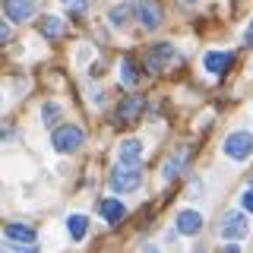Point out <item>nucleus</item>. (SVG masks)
Returning <instances> with one entry per match:
<instances>
[{
	"instance_id": "1",
	"label": "nucleus",
	"mask_w": 253,
	"mask_h": 253,
	"mask_svg": "<svg viewBox=\"0 0 253 253\" xmlns=\"http://www.w3.org/2000/svg\"><path fill=\"white\" fill-rule=\"evenodd\" d=\"M85 142V133L79 130V126L73 124H63L54 130V136H51V146H54V152H60V155H70V152H76L79 146Z\"/></svg>"
},
{
	"instance_id": "2",
	"label": "nucleus",
	"mask_w": 253,
	"mask_h": 253,
	"mask_svg": "<svg viewBox=\"0 0 253 253\" xmlns=\"http://www.w3.org/2000/svg\"><path fill=\"white\" fill-rule=\"evenodd\" d=\"M142 184V168L139 165H117L111 171V190L114 193H133Z\"/></svg>"
},
{
	"instance_id": "3",
	"label": "nucleus",
	"mask_w": 253,
	"mask_h": 253,
	"mask_svg": "<svg viewBox=\"0 0 253 253\" xmlns=\"http://www.w3.org/2000/svg\"><path fill=\"white\" fill-rule=\"evenodd\" d=\"M225 155L234 158V162H244V158L253 155V133H231V136L225 139Z\"/></svg>"
},
{
	"instance_id": "4",
	"label": "nucleus",
	"mask_w": 253,
	"mask_h": 253,
	"mask_svg": "<svg viewBox=\"0 0 253 253\" xmlns=\"http://www.w3.org/2000/svg\"><path fill=\"white\" fill-rule=\"evenodd\" d=\"M174 60H177V51H174V44L158 42V44L149 47V70H152V73L165 70V67H168V63H174Z\"/></svg>"
},
{
	"instance_id": "5",
	"label": "nucleus",
	"mask_w": 253,
	"mask_h": 253,
	"mask_svg": "<svg viewBox=\"0 0 253 253\" xmlns=\"http://www.w3.org/2000/svg\"><path fill=\"white\" fill-rule=\"evenodd\" d=\"M218 234L225 237V241H241V237L247 234V218H244L241 212H228V215L221 218Z\"/></svg>"
},
{
	"instance_id": "6",
	"label": "nucleus",
	"mask_w": 253,
	"mask_h": 253,
	"mask_svg": "<svg viewBox=\"0 0 253 253\" xmlns=\"http://www.w3.org/2000/svg\"><path fill=\"white\" fill-rule=\"evenodd\" d=\"M136 16H139V22L146 29H158V26H162V19H165L162 3H158V0H139V3H136Z\"/></svg>"
},
{
	"instance_id": "7",
	"label": "nucleus",
	"mask_w": 253,
	"mask_h": 253,
	"mask_svg": "<svg viewBox=\"0 0 253 253\" xmlns=\"http://www.w3.org/2000/svg\"><path fill=\"white\" fill-rule=\"evenodd\" d=\"M142 108H146L142 95H126V98L121 101V108H117V124H133V121H139Z\"/></svg>"
},
{
	"instance_id": "8",
	"label": "nucleus",
	"mask_w": 253,
	"mask_h": 253,
	"mask_svg": "<svg viewBox=\"0 0 253 253\" xmlns=\"http://www.w3.org/2000/svg\"><path fill=\"white\" fill-rule=\"evenodd\" d=\"M35 3H38V0H3L6 19H13V22H29L32 13H35Z\"/></svg>"
},
{
	"instance_id": "9",
	"label": "nucleus",
	"mask_w": 253,
	"mask_h": 253,
	"mask_svg": "<svg viewBox=\"0 0 253 253\" xmlns=\"http://www.w3.org/2000/svg\"><path fill=\"white\" fill-rule=\"evenodd\" d=\"M203 63H206V70H209V73L221 76V73H228V67L234 63V54H228V51H209L203 57Z\"/></svg>"
},
{
	"instance_id": "10",
	"label": "nucleus",
	"mask_w": 253,
	"mask_h": 253,
	"mask_svg": "<svg viewBox=\"0 0 253 253\" xmlns=\"http://www.w3.org/2000/svg\"><path fill=\"white\" fill-rule=\"evenodd\" d=\"M3 237L6 241H16V244H35V228L22 225V221H10L3 228Z\"/></svg>"
},
{
	"instance_id": "11",
	"label": "nucleus",
	"mask_w": 253,
	"mask_h": 253,
	"mask_svg": "<svg viewBox=\"0 0 253 253\" xmlns=\"http://www.w3.org/2000/svg\"><path fill=\"white\" fill-rule=\"evenodd\" d=\"M177 231L187 234V237L200 234V231H203V215H200V212H193V209H184V212L177 215Z\"/></svg>"
},
{
	"instance_id": "12",
	"label": "nucleus",
	"mask_w": 253,
	"mask_h": 253,
	"mask_svg": "<svg viewBox=\"0 0 253 253\" xmlns=\"http://www.w3.org/2000/svg\"><path fill=\"white\" fill-rule=\"evenodd\" d=\"M98 212L105 215L108 225H117V221H124V215H126V209H124V203H121V200H101Z\"/></svg>"
},
{
	"instance_id": "13",
	"label": "nucleus",
	"mask_w": 253,
	"mask_h": 253,
	"mask_svg": "<svg viewBox=\"0 0 253 253\" xmlns=\"http://www.w3.org/2000/svg\"><path fill=\"white\" fill-rule=\"evenodd\" d=\"M117 155H121V165H139V155H142L139 139H124L121 149H117Z\"/></svg>"
},
{
	"instance_id": "14",
	"label": "nucleus",
	"mask_w": 253,
	"mask_h": 253,
	"mask_svg": "<svg viewBox=\"0 0 253 253\" xmlns=\"http://www.w3.org/2000/svg\"><path fill=\"white\" fill-rule=\"evenodd\" d=\"M38 29H42L44 38H60L63 35V19H60V16H42Z\"/></svg>"
},
{
	"instance_id": "15",
	"label": "nucleus",
	"mask_w": 253,
	"mask_h": 253,
	"mask_svg": "<svg viewBox=\"0 0 253 253\" xmlns=\"http://www.w3.org/2000/svg\"><path fill=\"white\" fill-rule=\"evenodd\" d=\"M67 228H70V237H73V241H83L85 231H89V218H85V215H70Z\"/></svg>"
},
{
	"instance_id": "16",
	"label": "nucleus",
	"mask_w": 253,
	"mask_h": 253,
	"mask_svg": "<svg viewBox=\"0 0 253 253\" xmlns=\"http://www.w3.org/2000/svg\"><path fill=\"white\" fill-rule=\"evenodd\" d=\"M121 83H124V85H136V83H139V73H136V63H133L130 57H126V60L121 63Z\"/></svg>"
},
{
	"instance_id": "17",
	"label": "nucleus",
	"mask_w": 253,
	"mask_h": 253,
	"mask_svg": "<svg viewBox=\"0 0 253 253\" xmlns=\"http://www.w3.org/2000/svg\"><path fill=\"white\" fill-rule=\"evenodd\" d=\"M42 121H44L47 126H54V124L60 121V105H57V101H47V105L42 108Z\"/></svg>"
},
{
	"instance_id": "18",
	"label": "nucleus",
	"mask_w": 253,
	"mask_h": 253,
	"mask_svg": "<svg viewBox=\"0 0 253 253\" xmlns=\"http://www.w3.org/2000/svg\"><path fill=\"white\" fill-rule=\"evenodd\" d=\"M133 13V6L130 3H124V6H117V10L114 13H111V22H114V26L117 29H121V26H126V16H130Z\"/></svg>"
},
{
	"instance_id": "19",
	"label": "nucleus",
	"mask_w": 253,
	"mask_h": 253,
	"mask_svg": "<svg viewBox=\"0 0 253 253\" xmlns=\"http://www.w3.org/2000/svg\"><path fill=\"white\" fill-rule=\"evenodd\" d=\"M0 253H35L32 244H3L0 241Z\"/></svg>"
},
{
	"instance_id": "20",
	"label": "nucleus",
	"mask_w": 253,
	"mask_h": 253,
	"mask_svg": "<svg viewBox=\"0 0 253 253\" xmlns=\"http://www.w3.org/2000/svg\"><path fill=\"white\" fill-rule=\"evenodd\" d=\"M13 38V29H10V22L6 19H0V44H6Z\"/></svg>"
},
{
	"instance_id": "21",
	"label": "nucleus",
	"mask_w": 253,
	"mask_h": 253,
	"mask_svg": "<svg viewBox=\"0 0 253 253\" xmlns=\"http://www.w3.org/2000/svg\"><path fill=\"white\" fill-rule=\"evenodd\" d=\"M244 209H247V212H253V187L247 190V193H244Z\"/></svg>"
},
{
	"instance_id": "22",
	"label": "nucleus",
	"mask_w": 253,
	"mask_h": 253,
	"mask_svg": "<svg viewBox=\"0 0 253 253\" xmlns=\"http://www.w3.org/2000/svg\"><path fill=\"white\" fill-rule=\"evenodd\" d=\"M247 42H250V47H253V22H250V29H247Z\"/></svg>"
},
{
	"instance_id": "23",
	"label": "nucleus",
	"mask_w": 253,
	"mask_h": 253,
	"mask_svg": "<svg viewBox=\"0 0 253 253\" xmlns=\"http://www.w3.org/2000/svg\"><path fill=\"white\" fill-rule=\"evenodd\" d=\"M180 3H187V6H193V3H196V0H180Z\"/></svg>"
}]
</instances>
